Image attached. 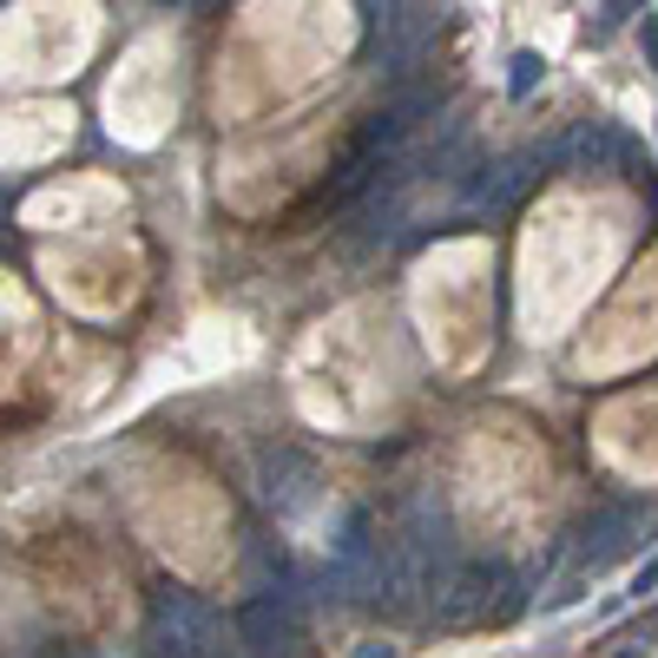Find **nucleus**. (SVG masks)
<instances>
[{"label":"nucleus","mask_w":658,"mask_h":658,"mask_svg":"<svg viewBox=\"0 0 658 658\" xmlns=\"http://www.w3.org/2000/svg\"><path fill=\"white\" fill-rule=\"evenodd\" d=\"M533 79H540V53H513V73H508L513 99H520V92H533Z\"/></svg>","instance_id":"f257e3e1"},{"label":"nucleus","mask_w":658,"mask_h":658,"mask_svg":"<svg viewBox=\"0 0 658 658\" xmlns=\"http://www.w3.org/2000/svg\"><path fill=\"white\" fill-rule=\"evenodd\" d=\"M639 40H646V53H652V67H658V13H646V27H639Z\"/></svg>","instance_id":"f03ea898"}]
</instances>
